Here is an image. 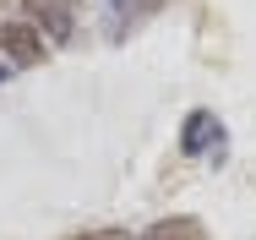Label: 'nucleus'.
<instances>
[{"label": "nucleus", "mask_w": 256, "mask_h": 240, "mask_svg": "<svg viewBox=\"0 0 256 240\" xmlns=\"http://www.w3.org/2000/svg\"><path fill=\"white\" fill-rule=\"evenodd\" d=\"M0 55H6V66H44L50 39L33 22H0Z\"/></svg>", "instance_id": "obj_1"}, {"label": "nucleus", "mask_w": 256, "mask_h": 240, "mask_svg": "<svg viewBox=\"0 0 256 240\" xmlns=\"http://www.w3.org/2000/svg\"><path fill=\"white\" fill-rule=\"evenodd\" d=\"M33 28H44L54 44H71L76 39V17H82V0H22Z\"/></svg>", "instance_id": "obj_2"}, {"label": "nucleus", "mask_w": 256, "mask_h": 240, "mask_svg": "<svg viewBox=\"0 0 256 240\" xmlns=\"http://www.w3.org/2000/svg\"><path fill=\"white\" fill-rule=\"evenodd\" d=\"M207 147H224V126H218L212 109H191L186 126H180V153L186 158H202Z\"/></svg>", "instance_id": "obj_3"}, {"label": "nucleus", "mask_w": 256, "mask_h": 240, "mask_svg": "<svg viewBox=\"0 0 256 240\" xmlns=\"http://www.w3.org/2000/svg\"><path fill=\"white\" fill-rule=\"evenodd\" d=\"M136 240H207L202 229V218H191V213H174V218H158L148 235H136Z\"/></svg>", "instance_id": "obj_4"}, {"label": "nucleus", "mask_w": 256, "mask_h": 240, "mask_svg": "<svg viewBox=\"0 0 256 240\" xmlns=\"http://www.w3.org/2000/svg\"><path fill=\"white\" fill-rule=\"evenodd\" d=\"M71 240H136V235H126V229H93V235H71Z\"/></svg>", "instance_id": "obj_5"}, {"label": "nucleus", "mask_w": 256, "mask_h": 240, "mask_svg": "<svg viewBox=\"0 0 256 240\" xmlns=\"http://www.w3.org/2000/svg\"><path fill=\"white\" fill-rule=\"evenodd\" d=\"M11 71H16V66H0V82H6V77H11Z\"/></svg>", "instance_id": "obj_6"}]
</instances>
